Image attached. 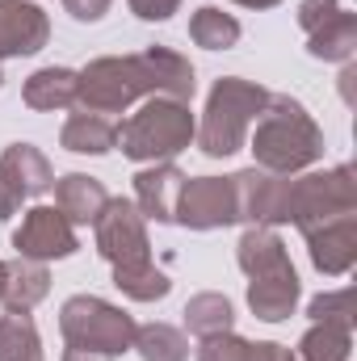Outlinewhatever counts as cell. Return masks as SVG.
<instances>
[{
	"mask_svg": "<svg viewBox=\"0 0 357 361\" xmlns=\"http://www.w3.org/2000/svg\"><path fill=\"white\" fill-rule=\"evenodd\" d=\"M198 135V118L189 109V101H173V97H152L139 114H131L118 126V147L126 160L139 164H169L181 156Z\"/></svg>",
	"mask_w": 357,
	"mask_h": 361,
	"instance_id": "cell-3",
	"label": "cell"
},
{
	"mask_svg": "<svg viewBox=\"0 0 357 361\" xmlns=\"http://www.w3.org/2000/svg\"><path fill=\"white\" fill-rule=\"evenodd\" d=\"M189 231H214L236 223V185L231 177H185L177 197V219Z\"/></svg>",
	"mask_w": 357,
	"mask_h": 361,
	"instance_id": "cell-8",
	"label": "cell"
},
{
	"mask_svg": "<svg viewBox=\"0 0 357 361\" xmlns=\"http://www.w3.org/2000/svg\"><path fill=\"white\" fill-rule=\"evenodd\" d=\"M63 361H114V357H105V353H92V349H72V345H68Z\"/></svg>",
	"mask_w": 357,
	"mask_h": 361,
	"instance_id": "cell-34",
	"label": "cell"
},
{
	"mask_svg": "<svg viewBox=\"0 0 357 361\" xmlns=\"http://www.w3.org/2000/svg\"><path fill=\"white\" fill-rule=\"evenodd\" d=\"M97 252L109 265H139L152 261V240H147V219L131 197H109L105 210L97 214Z\"/></svg>",
	"mask_w": 357,
	"mask_h": 361,
	"instance_id": "cell-7",
	"label": "cell"
},
{
	"mask_svg": "<svg viewBox=\"0 0 357 361\" xmlns=\"http://www.w3.org/2000/svg\"><path fill=\"white\" fill-rule=\"evenodd\" d=\"M59 143H63L68 152H76V156H105V152L118 147V126L105 122L101 114H85V109H80V114H72V118L63 122Z\"/></svg>",
	"mask_w": 357,
	"mask_h": 361,
	"instance_id": "cell-18",
	"label": "cell"
},
{
	"mask_svg": "<svg viewBox=\"0 0 357 361\" xmlns=\"http://www.w3.org/2000/svg\"><path fill=\"white\" fill-rule=\"evenodd\" d=\"M231 324H236V311H231L227 294L206 290V294H193L185 302V328L193 336H202V341L206 336H219V332H231Z\"/></svg>",
	"mask_w": 357,
	"mask_h": 361,
	"instance_id": "cell-21",
	"label": "cell"
},
{
	"mask_svg": "<svg viewBox=\"0 0 357 361\" xmlns=\"http://www.w3.org/2000/svg\"><path fill=\"white\" fill-rule=\"evenodd\" d=\"M139 21H169L181 8V0H126Z\"/></svg>",
	"mask_w": 357,
	"mask_h": 361,
	"instance_id": "cell-31",
	"label": "cell"
},
{
	"mask_svg": "<svg viewBox=\"0 0 357 361\" xmlns=\"http://www.w3.org/2000/svg\"><path fill=\"white\" fill-rule=\"evenodd\" d=\"M30 193H25V185L13 177V169L0 160V219H13L17 210H21V202H25Z\"/></svg>",
	"mask_w": 357,
	"mask_h": 361,
	"instance_id": "cell-29",
	"label": "cell"
},
{
	"mask_svg": "<svg viewBox=\"0 0 357 361\" xmlns=\"http://www.w3.org/2000/svg\"><path fill=\"white\" fill-rule=\"evenodd\" d=\"M55 206L63 210V219L76 227V223H97V214L105 210V202H109V193H105V185L97 177H85V173H68V177H59L55 185Z\"/></svg>",
	"mask_w": 357,
	"mask_h": 361,
	"instance_id": "cell-14",
	"label": "cell"
},
{
	"mask_svg": "<svg viewBox=\"0 0 357 361\" xmlns=\"http://www.w3.org/2000/svg\"><path fill=\"white\" fill-rule=\"evenodd\" d=\"M298 294H303L298 273H282V277H257V281H248V307H253V315L265 319V324H282V319H290L294 307H298Z\"/></svg>",
	"mask_w": 357,
	"mask_h": 361,
	"instance_id": "cell-15",
	"label": "cell"
},
{
	"mask_svg": "<svg viewBox=\"0 0 357 361\" xmlns=\"http://www.w3.org/2000/svg\"><path fill=\"white\" fill-rule=\"evenodd\" d=\"M240 21L231 17V13H223V8H214V4H202L193 17H189V38L198 42V47H206V51H227V47H236L240 42Z\"/></svg>",
	"mask_w": 357,
	"mask_h": 361,
	"instance_id": "cell-23",
	"label": "cell"
},
{
	"mask_svg": "<svg viewBox=\"0 0 357 361\" xmlns=\"http://www.w3.org/2000/svg\"><path fill=\"white\" fill-rule=\"evenodd\" d=\"M59 332L72 349H92V353H105V357H118L126 349H135V332L139 324L105 302V298H92V294H76L63 302L59 311Z\"/></svg>",
	"mask_w": 357,
	"mask_h": 361,
	"instance_id": "cell-5",
	"label": "cell"
},
{
	"mask_svg": "<svg viewBox=\"0 0 357 361\" xmlns=\"http://www.w3.org/2000/svg\"><path fill=\"white\" fill-rule=\"evenodd\" d=\"M47 290H51V273H47V265L17 257V261H8V277H4L0 302H4V311H25V315H30V311L47 298Z\"/></svg>",
	"mask_w": 357,
	"mask_h": 361,
	"instance_id": "cell-17",
	"label": "cell"
},
{
	"mask_svg": "<svg viewBox=\"0 0 357 361\" xmlns=\"http://www.w3.org/2000/svg\"><path fill=\"white\" fill-rule=\"evenodd\" d=\"M4 277H8V261H0V294H4Z\"/></svg>",
	"mask_w": 357,
	"mask_h": 361,
	"instance_id": "cell-36",
	"label": "cell"
},
{
	"mask_svg": "<svg viewBox=\"0 0 357 361\" xmlns=\"http://www.w3.org/2000/svg\"><path fill=\"white\" fill-rule=\"evenodd\" d=\"M307 51L324 63H353L357 51V13H332L324 25H315L307 34Z\"/></svg>",
	"mask_w": 357,
	"mask_h": 361,
	"instance_id": "cell-16",
	"label": "cell"
},
{
	"mask_svg": "<svg viewBox=\"0 0 357 361\" xmlns=\"http://www.w3.org/2000/svg\"><path fill=\"white\" fill-rule=\"evenodd\" d=\"M357 210V173L349 164H337L328 173H303L286 180V223L298 231H311L328 219Z\"/></svg>",
	"mask_w": 357,
	"mask_h": 361,
	"instance_id": "cell-6",
	"label": "cell"
},
{
	"mask_svg": "<svg viewBox=\"0 0 357 361\" xmlns=\"http://www.w3.org/2000/svg\"><path fill=\"white\" fill-rule=\"evenodd\" d=\"M269 92L253 80H240V76H223L214 80V89L206 97V109H202V122H198V147L210 156V160H223V156H236L248 139V126L261 118Z\"/></svg>",
	"mask_w": 357,
	"mask_h": 361,
	"instance_id": "cell-4",
	"label": "cell"
},
{
	"mask_svg": "<svg viewBox=\"0 0 357 361\" xmlns=\"http://www.w3.org/2000/svg\"><path fill=\"white\" fill-rule=\"evenodd\" d=\"M193 92V63L173 47H147L139 55H101L85 72H76V105L85 114H122L139 97L189 101Z\"/></svg>",
	"mask_w": 357,
	"mask_h": 361,
	"instance_id": "cell-1",
	"label": "cell"
},
{
	"mask_svg": "<svg viewBox=\"0 0 357 361\" xmlns=\"http://www.w3.org/2000/svg\"><path fill=\"white\" fill-rule=\"evenodd\" d=\"M332 13H341V0H303V4H298V25L311 34V30L324 25Z\"/></svg>",
	"mask_w": 357,
	"mask_h": 361,
	"instance_id": "cell-30",
	"label": "cell"
},
{
	"mask_svg": "<svg viewBox=\"0 0 357 361\" xmlns=\"http://www.w3.org/2000/svg\"><path fill=\"white\" fill-rule=\"evenodd\" d=\"M181 185H185V173L177 164H147L143 173H135V206H139V214L156 219V223H173Z\"/></svg>",
	"mask_w": 357,
	"mask_h": 361,
	"instance_id": "cell-12",
	"label": "cell"
},
{
	"mask_svg": "<svg viewBox=\"0 0 357 361\" xmlns=\"http://www.w3.org/2000/svg\"><path fill=\"white\" fill-rule=\"evenodd\" d=\"M114 286H118L126 298H135V302H156V298H164V294L173 290L169 273H160L152 261H139V265H114Z\"/></svg>",
	"mask_w": 357,
	"mask_h": 361,
	"instance_id": "cell-25",
	"label": "cell"
},
{
	"mask_svg": "<svg viewBox=\"0 0 357 361\" xmlns=\"http://www.w3.org/2000/svg\"><path fill=\"white\" fill-rule=\"evenodd\" d=\"M353 353V324H311L298 341L294 361H349Z\"/></svg>",
	"mask_w": 357,
	"mask_h": 361,
	"instance_id": "cell-20",
	"label": "cell"
},
{
	"mask_svg": "<svg viewBox=\"0 0 357 361\" xmlns=\"http://www.w3.org/2000/svg\"><path fill=\"white\" fill-rule=\"evenodd\" d=\"M236 261H240V269L248 273V281L294 273L290 252H286V244L277 240L273 227H248V231L240 235V244H236Z\"/></svg>",
	"mask_w": 357,
	"mask_h": 361,
	"instance_id": "cell-13",
	"label": "cell"
},
{
	"mask_svg": "<svg viewBox=\"0 0 357 361\" xmlns=\"http://www.w3.org/2000/svg\"><path fill=\"white\" fill-rule=\"evenodd\" d=\"M253 361H294V349H286V345H273V341H257Z\"/></svg>",
	"mask_w": 357,
	"mask_h": 361,
	"instance_id": "cell-33",
	"label": "cell"
},
{
	"mask_svg": "<svg viewBox=\"0 0 357 361\" xmlns=\"http://www.w3.org/2000/svg\"><path fill=\"white\" fill-rule=\"evenodd\" d=\"M8 169H13V177L25 185V193L30 197H38V193H47L51 185H55V173H51V160L34 147V143H13V147H4V156H0Z\"/></svg>",
	"mask_w": 357,
	"mask_h": 361,
	"instance_id": "cell-24",
	"label": "cell"
},
{
	"mask_svg": "<svg viewBox=\"0 0 357 361\" xmlns=\"http://www.w3.org/2000/svg\"><path fill=\"white\" fill-rule=\"evenodd\" d=\"M0 361H42V336L25 311L0 315Z\"/></svg>",
	"mask_w": 357,
	"mask_h": 361,
	"instance_id": "cell-22",
	"label": "cell"
},
{
	"mask_svg": "<svg viewBox=\"0 0 357 361\" xmlns=\"http://www.w3.org/2000/svg\"><path fill=\"white\" fill-rule=\"evenodd\" d=\"M253 341L236 336V332H219V336H206L198 345V361H253Z\"/></svg>",
	"mask_w": 357,
	"mask_h": 361,
	"instance_id": "cell-27",
	"label": "cell"
},
{
	"mask_svg": "<svg viewBox=\"0 0 357 361\" xmlns=\"http://www.w3.org/2000/svg\"><path fill=\"white\" fill-rule=\"evenodd\" d=\"M248 147H253L257 169L277 173V177H294V173L311 169L324 156V130L315 126V118L294 97H273L269 92Z\"/></svg>",
	"mask_w": 357,
	"mask_h": 361,
	"instance_id": "cell-2",
	"label": "cell"
},
{
	"mask_svg": "<svg viewBox=\"0 0 357 361\" xmlns=\"http://www.w3.org/2000/svg\"><path fill=\"white\" fill-rule=\"evenodd\" d=\"M51 38V21L34 0H0V59L38 55Z\"/></svg>",
	"mask_w": 357,
	"mask_h": 361,
	"instance_id": "cell-10",
	"label": "cell"
},
{
	"mask_svg": "<svg viewBox=\"0 0 357 361\" xmlns=\"http://www.w3.org/2000/svg\"><path fill=\"white\" fill-rule=\"evenodd\" d=\"M307 315L320 324H353V290H328V294H320V298H311V307H307Z\"/></svg>",
	"mask_w": 357,
	"mask_h": 361,
	"instance_id": "cell-28",
	"label": "cell"
},
{
	"mask_svg": "<svg viewBox=\"0 0 357 361\" xmlns=\"http://www.w3.org/2000/svg\"><path fill=\"white\" fill-rule=\"evenodd\" d=\"M109 4H114V0H63V8H68L76 21H101V17L109 13Z\"/></svg>",
	"mask_w": 357,
	"mask_h": 361,
	"instance_id": "cell-32",
	"label": "cell"
},
{
	"mask_svg": "<svg viewBox=\"0 0 357 361\" xmlns=\"http://www.w3.org/2000/svg\"><path fill=\"white\" fill-rule=\"evenodd\" d=\"M307 235V252H311V265L328 277H345L357 261V210L353 214H341V219H328Z\"/></svg>",
	"mask_w": 357,
	"mask_h": 361,
	"instance_id": "cell-11",
	"label": "cell"
},
{
	"mask_svg": "<svg viewBox=\"0 0 357 361\" xmlns=\"http://www.w3.org/2000/svg\"><path fill=\"white\" fill-rule=\"evenodd\" d=\"M13 248H17V257L47 265V261L72 257L80 248V240H76V227L63 219L59 206H34V210H25L21 227L13 231Z\"/></svg>",
	"mask_w": 357,
	"mask_h": 361,
	"instance_id": "cell-9",
	"label": "cell"
},
{
	"mask_svg": "<svg viewBox=\"0 0 357 361\" xmlns=\"http://www.w3.org/2000/svg\"><path fill=\"white\" fill-rule=\"evenodd\" d=\"M0 85H4V72H0Z\"/></svg>",
	"mask_w": 357,
	"mask_h": 361,
	"instance_id": "cell-37",
	"label": "cell"
},
{
	"mask_svg": "<svg viewBox=\"0 0 357 361\" xmlns=\"http://www.w3.org/2000/svg\"><path fill=\"white\" fill-rule=\"evenodd\" d=\"M236 4H244V8H273V4H282V0H236Z\"/></svg>",
	"mask_w": 357,
	"mask_h": 361,
	"instance_id": "cell-35",
	"label": "cell"
},
{
	"mask_svg": "<svg viewBox=\"0 0 357 361\" xmlns=\"http://www.w3.org/2000/svg\"><path fill=\"white\" fill-rule=\"evenodd\" d=\"M135 349L143 361H189V341L173 324H143L135 332Z\"/></svg>",
	"mask_w": 357,
	"mask_h": 361,
	"instance_id": "cell-26",
	"label": "cell"
},
{
	"mask_svg": "<svg viewBox=\"0 0 357 361\" xmlns=\"http://www.w3.org/2000/svg\"><path fill=\"white\" fill-rule=\"evenodd\" d=\"M21 97H25L30 109H42V114L68 109V105H76V72L72 68H38L25 80Z\"/></svg>",
	"mask_w": 357,
	"mask_h": 361,
	"instance_id": "cell-19",
	"label": "cell"
}]
</instances>
